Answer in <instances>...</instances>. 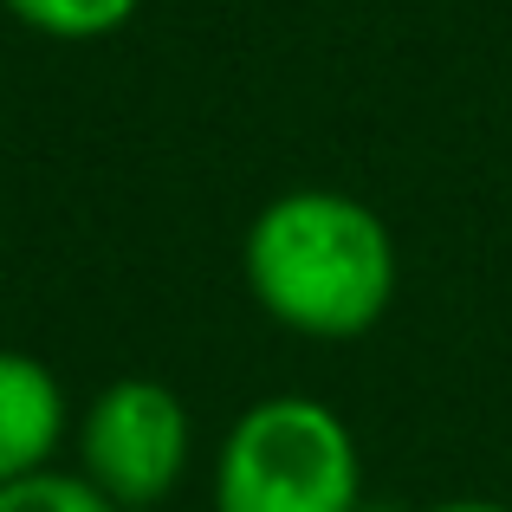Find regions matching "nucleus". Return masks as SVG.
Returning <instances> with one entry per match:
<instances>
[{
  "instance_id": "obj_2",
  "label": "nucleus",
  "mask_w": 512,
  "mask_h": 512,
  "mask_svg": "<svg viewBox=\"0 0 512 512\" xmlns=\"http://www.w3.org/2000/svg\"><path fill=\"white\" fill-rule=\"evenodd\" d=\"M363 461L344 415L318 396H266L227 428L214 512H357Z\"/></svg>"
},
{
  "instance_id": "obj_4",
  "label": "nucleus",
  "mask_w": 512,
  "mask_h": 512,
  "mask_svg": "<svg viewBox=\"0 0 512 512\" xmlns=\"http://www.w3.org/2000/svg\"><path fill=\"white\" fill-rule=\"evenodd\" d=\"M65 435V389L26 350H0V487L39 474Z\"/></svg>"
},
{
  "instance_id": "obj_5",
  "label": "nucleus",
  "mask_w": 512,
  "mask_h": 512,
  "mask_svg": "<svg viewBox=\"0 0 512 512\" xmlns=\"http://www.w3.org/2000/svg\"><path fill=\"white\" fill-rule=\"evenodd\" d=\"M0 7L46 39H111L117 26L137 20L143 0H0Z\"/></svg>"
},
{
  "instance_id": "obj_7",
  "label": "nucleus",
  "mask_w": 512,
  "mask_h": 512,
  "mask_svg": "<svg viewBox=\"0 0 512 512\" xmlns=\"http://www.w3.org/2000/svg\"><path fill=\"white\" fill-rule=\"evenodd\" d=\"M428 512H512V506H500V500H441Z\"/></svg>"
},
{
  "instance_id": "obj_6",
  "label": "nucleus",
  "mask_w": 512,
  "mask_h": 512,
  "mask_svg": "<svg viewBox=\"0 0 512 512\" xmlns=\"http://www.w3.org/2000/svg\"><path fill=\"white\" fill-rule=\"evenodd\" d=\"M0 512H124L104 487H91L85 474H52V467H39V474H20L0 487Z\"/></svg>"
},
{
  "instance_id": "obj_3",
  "label": "nucleus",
  "mask_w": 512,
  "mask_h": 512,
  "mask_svg": "<svg viewBox=\"0 0 512 512\" xmlns=\"http://www.w3.org/2000/svg\"><path fill=\"white\" fill-rule=\"evenodd\" d=\"M195 428L169 383L156 376H117L91 396L85 422H78V461L85 480L104 487L117 506H156L182 487Z\"/></svg>"
},
{
  "instance_id": "obj_1",
  "label": "nucleus",
  "mask_w": 512,
  "mask_h": 512,
  "mask_svg": "<svg viewBox=\"0 0 512 512\" xmlns=\"http://www.w3.org/2000/svg\"><path fill=\"white\" fill-rule=\"evenodd\" d=\"M247 292L299 338H363L396 299V240L344 188H286L247 227Z\"/></svg>"
}]
</instances>
